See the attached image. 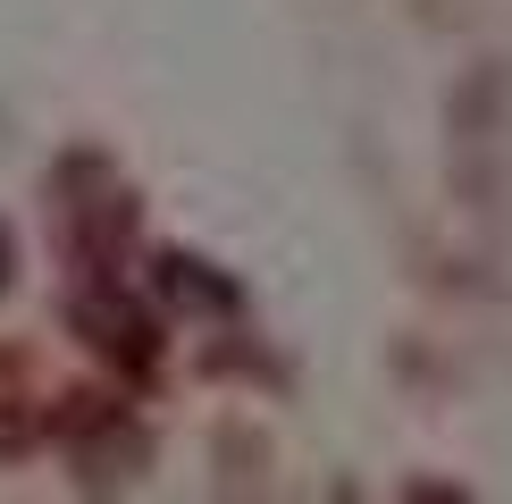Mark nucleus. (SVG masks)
I'll use <instances>...</instances> for the list:
<instances>
[{
	"instance_id": "f257e3e1",
	"label": "nucleus",
	"mask_w": 512,
	"mask_h": 504,
	"mask_svg": "<svg viewBox=\"0 0 512 504\" xmlns=\"http://www.w3.org/2000/svg\"><path fill=\"white\" fill-rule=\"evenodd\" d=\"M0 286H9V227H0Z\"/></svg>"
}]
</instances>
